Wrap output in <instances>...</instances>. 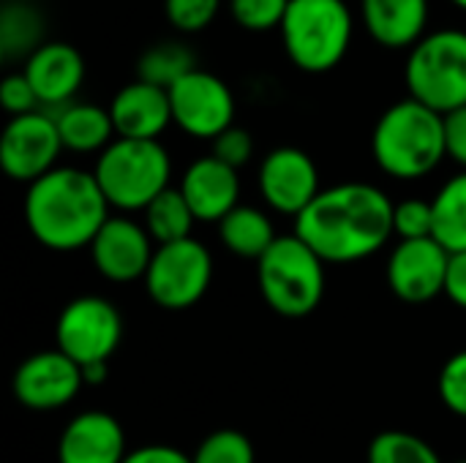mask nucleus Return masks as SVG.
Listing matches in <instances>:
<instances>
[{"mask_svg":"<svg viewBox=\"0 0 466 463\" xmlns=\"http://www.w3.org/2000/svg\"><path fill=\"white\" fill-rule=\"evenodd\" d=\"M393 199L371 183L325 188L298 218L295 235L325 265H352L382 251L393 237Z\"/></svg>","mask_w":466,"mask_h":463,"instance_id":"nucleus-1","label":"nucleus"},{"mask_svg":"<svg viewBox=\"0 0 466 463\" xmlns=\"http://www.w3.org/2000/svg\"><path fill=\"white\" fill-rule=\"evenodd\" d=\"M25 221L44 248L68 254L90 248L98 229L109 221V202L93 172L55 166L27 186Z\"/></svg>","mask_w":466,"mask_h":463,"instance_id":"nucleus-2","label":"nucleus"},{"mask_svg":"<svg viewBox=\"0 0 466 463\" xmlns=\"http://www.w3.org/2000/svg\"><path fill=\"white\" fill-rule=\"evenodd\" d=\"M371 153L377 166L396 180L431 175L448 158L445 115L410 96L390 104L374 126Z\"/></svg>","mask_w":466,"mask_h":463,"instance_id":"nucleus-3","label":"nucleus"},{"mask_svg":"<svg viewBox=\"0 0 466 463\" xmlns=\"http://www.w3.org/2000/svg\"><path fill=\"white\" fill-rule=\"evenodd\" d=\"M279 30L287 57L300 71L325 74L347 57L355 14L347 0H289Z\"/></svg>","mask_w":466,"mask_h":463,"instance_id":"nucleus-4","label":"nucleus"},{"mask_svg":"<svg viewBox=\"0 0 466 463\" xmlns=\"http://www.w3.org/2000/svg\"><path fill=\"white\" fill-rule=\"evenodd\" d=\"M257 284L270 311L284 319H303L325 297V262L292 232L279 237L257 262Z\"/></svg>","mask_w":466,"mask_h":463,"instance_id":"nucleus-5","label":"nucleus"},{"mask_svg":"<svg viewBox=\"0 0 466 463\" xmlns=\"http://www.w3.org/2000/svg\"><path fill=\"white\" fill-rule=\"evenodd\" d=\"M109 207L145 210L169 188L172 158L158 139H115L93 166Z\"/></svg>","mask_w":466,"mask_h":463,"instance_id":"nucleus-6","label":"nucleus"},{"mask_svg":"<svg viewBox=\"0 0 466 463\" xmlns=\"http://www.w3.org/2000/svg\"><path fill=\"white\" fill-rule=\"evenodd\" d=\"M404 85L410 98L440 115L466 106V30H429L407 55Z\"/></svg>","mask_w":466,"mask_h":463,"instance_id":"nucleus-7","label":"nucleus"},{"mask_svg":"<svg viewBox=\"0 0 466 463\" xmlns=\"http://www.w3.org/2000/svg\"><path fill=\"white\" fill-rule=\"evenodd\" d=\"M213 281V257L205 243L188 237L169 246H156L145 273L147 297L164 311H186L197 306Z\"/></svg>","mask_w":466,"mask_h":463,"instance_id":"nucleus-8","label":"nucleus"},{"mask_svg":"<svg viewBox=\"0 0 466 463\" xmlns=\"http://www.w3.org/2000/svg\"><path fill=\"white\" fill-rule=\"evenodd\" d=\"M123 338V317L106 297L85 295L71 300L55 325V349L71 357L79 368L109 363Z\"/></svg>","mask_w":466,"mask_h":463,"instance_id":"nucleus-9","label":"nucleus"},{"mask_svg":"<svg viewBox=\"0 0 466 463\" xmlns=\"http://www.w3.org/2000/svg\"><path fill=\"white\" fill-rule=\"evenodd\" d=\"M172 123L194 139H216L235 126V96L213 71L194 68L169 87Z\"/></svg>","mask_w":466,"mask_h":463,"instance_id":"nucleus-10","label":"nucleus"},{"mask_svg":"<svg viewBox=\"0 0 466 463\" xmlns=\"http://www.w3.org/2000/svg\"><path fill=\"white\" fill-rule=\"evenodd\" d=\"M60 131L46 109L11 117L0 136V166L16 183H35L57 166Z\"/></svg>","mask_w":466,"mask_h":463,"instance_id":"nucleus-11","label":"nucleus"},{"mask_svg":"<svg viewBox=\"0 0 466 463\" xmlns=\"http://www.w3.org/2000/svg\"><path fill=\"white\" fill-rule=\"evenodd\" d=\"M451 251L434 237L426 240H399L388 257L385 278L390 292L404 303H429L445 295Z\"/></svg>","mask_w":466,"mask_h":463,"instance_id":"nucleus-12","label":"nucleus"},{"mask_svg":"<svg viewBox=\"0 0 466 463\" xmlns=\"http://www.w3.org/2000/svg\"><path fill=\"white\" fill-rule=\"evenodd\" d=\"M85 388L82 368L60 349H44L22 360L11 379L14 398L33 412L68 407Z\"/></svg>","mask_w":466,"mask_h":463,"instance_id":"nucleus-13","label":"nucleus"},{"mask_svg":"<svg viewBox=\"0 0 466 463\" xmlns=\"http://www.w3.org/2000/svg\"><path fill=\"white\" fill-rule=\"evenodd\" d=\"M257 183L265 205L292 218H298L322 194L314 158L292 145H281L262 158Z\"/></svg>","mask_w":466,"mask_h":463,"instance_id":"nucleus-14","label":"nucleus"},{"mask_svg":"<svg viewBox=\"0 0 466 463\" xmlns=\"http://www.w3.org/2000/svg\"><path fill=\"white\" fill-rule=\"evenodd\" d=\"M156 243L147 235L145 224L126 216H109L90 243V257L96 270L115 284L145 281V273L153 262Z\"/></svg>","mask_w":466,"mask_h":463,"instance_id":"nucleus-15","label":"nucleus"},{"mask_svg":"<svg viewBox=\"0 0 466 463\" xmlns=\"http://www.w3.org/2000/svg\"><path fill=\"white\" fill-rule=\"evenodd\" d=\"M22 74L33 85L41 109L55 112L74 101L85 82V57L66 41H44L30 57H25Z\"/></svg>","mask_w":466,"mask_h":463,"instance_id":"nucleus-16","label":"nucleus"},{"mask_svg":"<svg viewBox=\"0 0 466 463\" xmlns=\"http://www.w3.org/2000/svg\"><path fill=\"white\" fill-rule=\"evenodd\" d=\"M180 194L194 210L197 221L218 224L227 213L240 205V177L238 169L221 164L216 156H202L191 161L180 177Z\"/></svg>","mask_w":466,"mask_h":463,"instance_id":"nucleus-17","label":"nucleus"},{"mask_svg":"<svg viewBox=\"0 0 466 463\" xmlns=\"http://www.w3.org/2000/svg\"><path fill=\"white\" fill-rule=\"evenodd\" d=\"M126 431L109 412H82L71 418L57 439V463H123Z\"/></svg>","mask_w":466,"mask_h":463,"instance_id":"nucleus-18","label":"nucleus"},{"mask_svg":"<svg viewBox=\"0 0 466 463\" xmlns=\"http://www.w3.org/2000/svg\"><path fill=\"white\" fill-rule=\"evenodd\" d=\"M109 115L120 139H158L172 123L169 90L134 79L115 93Z\"/></svg>","mask_w":466,"mask_h":463,"instance_id":"nucleus-19","label":"nucleus"},{"mask_svg":"<svg viewBox=\"0 0 466 463\" xmlns=\"http://www.w3.org/2000/svg\"><path fill=\"white\" fill-rule=\"evenodd\" d=\"M369 35L388 49H412L429 30V0H358Z\"/></svg>","mask_w":466,"mask_h":463,"instance_id":"nucleus-20","label":"nucleus"},{"mask_svg":"<svg viewBox=\"0 0 466 463\" xmlns=\"http://www.w3.org/2000/svg\"><path fill=\"white\" fill-rule=\"evenodd\" d=\"M49 115L57 123L63 150L82 153V156H87V153H98L101 156L117 139L109 109H104L98 104L71 101L68 106L55 109Z\"/></svg>","mask_w":466,"mask_h":463,"instance_id":"nucleus-21","label":"nucleus"},{"mask_svg":"<svg viewBox=\"0 0 466 463\" xmlns=\"http://www.w3.org/2000/svg\"><path fill=\"white\" fill-rule=\"evenodd\" d=\"M218 237L229 254L254 262H259L279 240L270 216L251 205H238L232 213H227L218 221Z\"/></svg>","mask_w":466,"mask_h":463,"instance_id":"nucleus-22","label":"nucleus"},{"mask_svg":"<svg viewBox=\"0 0 466 463\" xmlns=\"http://www.w3.org/2000/svg\"><path fill=\"white\" fill-rule=\"evenodd\" d=\"M434 205V240L451 254L466 251V172L453 175L442 183Z\"/></svg>","mask_w":466,"mask_h":463,"instance_id":"nucleus-23","label":"nucleus"},{"mask_svg":"<svg viewBox=\"0 0 466 463\" xmlns=\"http://www.w3.org/2000/svg\"><path fill=\"white\" fill-rule=\"evenodd\" d=\"M142 213H145L142 224H145V229L156 246L188 240L191 229L197 224V216L188 207L186 196L180 194V188H172V186L164 194H158Z\"/></svg>","mask_w":466,"mask_h":463,"instance_id":"nucleus-24","label":"nucleus"},{"mask_svg":"<svg viewBox=\"0 0 466 463\" xmlns=\"http://www.w3.org/2000/svg\"><path fill=\"white\" fill-rule=\"evenodd\" d=\"M194 68H197L194 52H191L183 41H161V44L147 46V49L139 55L137 79L169 90L172 85H177V82H180L186 74H191Z\"/></svg>","mask_w":466,"mask_h":463,"instance_id":"nucleus-25","label":"nucleus"},{"mask_svg":"<svg viewBox=\"0 0 466 463\" xmlns=\"http://www.w3.org/2000/svg\"><path fill=\"white\" fill-rule=\"evenodd\" d=\"M41 33H44V19L33 5L19 3V0L3 5V14H0V52L5 57H14V55L30 57L44 44Z\"/></svg>","mask_w":466,"mask_h":463,"instance_id":"nucleus-26","label":"nucleus"},{"mask_svg":"<svg viewBox=\"0 0 466 463\" xmlns=\"http://www.w3.org/2000/svg\"><path fill=\"white\" fill-rule=\"evenodd\" d=\"M366 463H442V458L412 431H382L371 439Z\"/></svg>","mask_w":466,"mask_h":463,"instance_id":"nucleus-27","label":"nucleus"},{"mask_svg":"<svg viewBox=\"0 0 466 463\" xmlns=\"http://www.w3.org/2000/svg\"><path fill=\"white\" fill-rule=\"evenodd\" d=\"M194 463H254V445L246 434L235 431V428H221L208 434L197 453L191 456Z\"/></svg>","mask_w":466,"mask_h":463,"instance_id":"nucleus-28","label":"nucleus"},{"mask_svg":"<svg viewBox=\"0 0 466 463\" xmlns=\"http://www.w3.org/2000/svg\"><path fill=\"white\" fill-rule=\"evenodd\" d=\"M393 235L399 240L434 237V205L429 199H404L393 207Z\"/></svg>","mask_w":466,"mask_h":463,"instance_id":"nucleus-29","label":"nucleus"},{"mask_svg":"<svg viewBox=\"0 0 466 463\" xmlns=\"http://www.w3.org/2000/svg\"><path fill=\"white\" fill-rule=\"evenodd\" d=\"M287 5L289 0H229V16L251 33H265L281 27Z\"/></svg>","mask_w":466,"mask_h":463,"instance_id":"nucleus-30","label":"nucleus"},{"mask_svg":"<svg viewBox=\"0 0 466 463\" xmlns=\"http://www.w3.org/2000/svg\"><path fill=\"white\" fill-rule=\"evenodd\" d=\"M221 8V0H164L167 22L180 33L205 30Z\"/></svg>","mask_w":466,"mask_h":463,"instance_id":"nucleus-31","label":"nucleus"},{"mask_svg":"<svg viewBox=\"0 0 466 463\" xmlns=\"http://www.w3.org/2000/svg\"><path fill=\"white\" fill-rule=\"evenodd\" d=\"M437 390L445 409L466 420V349L448 357V363L440 371Z\"/></svg>","mask_w":466,"mask_h":463,"instance_id":"nucleus-32","label":"nucleus"},{"mask_svg":"<svg viewBox=\"0 0 466 463\" xmlns=\"http://www.w3.org/2000/svg\"><path fill=\"white\" fill-rule=\"evenodd\" d=\"M210 156H216L221 164L232 166V169H240L251 161L254 156V139L246 128L240 126H229L224 134H218L213 142H210Z\"/></svg>","mask_w":466,"mask_h":463,"instance_id":"nucleus-33","label":"nucleus"},{"mask_svg":"<svg viewBox=\"0 0 466 463\" xmlns=\"http://www.w3.org/2000/svg\"><path fill=\"white\" fill-rule=\"evenodd\" d=\"M0 104L3 109L11 115V117H19V115H30V112H38L41 109V101L33 90V85L27 82V76L22 71L16 74H8L0 85Z\"/></svg>","mask_w":466,"mask_h":463,"instance_id":"nucleus-34","label":"nucleus"},{"mask_svg":"<svg viewBox=\"0 0 466 463\" xmlns=\"http://www.w3.org/2000/svg\"><path fill=\"white\" fill-rule=\"evenodd\" d=\"M445 150L448 158L466 172V106L445 115Z\"/></svg>","mask_w":466,"mask_h":463,"instance_id":"nucleus-35","label":"nucleus"},{"mask_svg":"<svg viewBox=\"0 0 466 463\" xmlns=\"http://www.w3.org/2000/svg\"><path fill=\"white\" fill-rule=\"evenodd\" d=\"M123 463H194V458L169 445H145L131 450Z\"/></svg>","mask_w":466,"mask_h":463,"instance_id":"nucleus-36","label":"nucleus"},{"mask_svg":"<svg viewBox=\"0 0 466 463\" xmlns=\"http://www.w3.org/2000/svg\"><path fill=\"white\" fill-rule=\"evenodd\" d=\"M445 297L466 311V251L451 257V270H448V284H445Z\"/></svg>","mask_w":466,"mask_h":463,"instance_id":"nucleus-37","label":"nucleus"},{"mask_svg":"<svg viewBox=\"0 0 466 463\" xmlns=\"http://www.w3.org/2000/svg\"><path fill=\"white\" fill-rule=\"evenodd\" d=\"M106 371H109V363H90V366L82 368V379H85L87 388H96V385L106 382V377H109Z\"/></svg>","mask_w":466,"mask_h":463,"instance_id":"nucleus-38","label":"nucleus"},{"mask_svg":"<svg viewBox=\"0 0 466 463\" xmlns=\"http://www.w3.org/2000/svg\"><path fill=\"white\" fill-rule=\"evenodd\" d=\"M451 3H453L456 8H461V11H466V0H451Z\"/></svg>","mask_w":466,"mask_h":463,"instance_id":"nucleus-39","label":"nucleus"},{"mask_svg":"<svg viewBox=\"0 0 466 463\" xmlns=\"http://www.w3.org/2000/svg\"><path fill=\"white\" fill-rule=\"evenodd\" d=\"M456 463H466V458H464V461H456Z\"/></svg>","mask_w":466,"mask_h":463,"instance_id":"nucleus-40","label":"nucleus"}]
</instances>
